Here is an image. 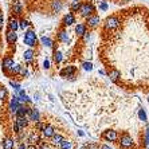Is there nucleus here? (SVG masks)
Segmentation results:
<instances>
[{"label": "nucleus", "instance_id": "3", "mask_svg": "<svg viewBox=\"0 0 149 149\" xmlns=\"http://www.w3.org/2000/svg\"><path fill=\"white\" fill-rule=\"evenodd\" d=\"M120 23H121V22H120V19H118L117 16H110L105 20L104 26L106 30H114V28H117L118 26H120Z\"/></svg>", "mask_w": 149, "mask_h": 149}, {"label": "nucleus", "instance_id": "39", "mask_svg": "<svg viewBox=\"0 0 149 149\" xmlns=\"http://www.w3.org/2000/svg\"><path fill=\"white\" fill-rule=\"evenodd\" d=\"M38 149H50V146L47 145V144H42L40 148H38Z\"/></svg>", "mask_w": 149, "mask_h": 149}, {"label": "nucleus", "instance_id": "32", "mask_svg": "<svg viewBox=\"0 0 149 149\" xmlns=\"http://www.w3.org/2000/svg\"><path fill=\"white\" fill-rule=\"evenodd\" d=\"M10 85H11V86H12V87H14V89H15V90H16V91H19V90H20V86H19V85H17L16 82H14V81H10Z\"/></svg>", "mask_w": 149, "mask_h": 149}, {"label": "nucleus", "instance_id": "5", "mask_svg": "<svg viewBox=\"0 0 149 149\" xmlns=\"http://www.w3.org/2000/svg\"><path fill=\"white\" fill-rule=\"evenodd\" d=\"M102 137H104L106 141H116L118 134L116 130H113V129H108V130H105V132L102 133Z\"/></svg>", "mask_w": 149, "mask_h": 149}, {"label": "nucleus", "instance_id": "21", "mask_svg": "<svg viewBox=\"0 0 149 149\" xmlns=\"http://www.w3.org/2000/svg\"><path fill=\"white\" fill-rule=\"evenodd\" d=\"M39 141H40V139H39V136L35 132L28 136V142H30V144H36V142H39Z\"/></svg>", "mask_w": 149, "mask_h": 149}, {"label": "nucleus", "instance_id": "22", "mask_svg": "<svg viewBox=\"0 0 149 149\" xmlns=\"http://www.w3.org/2000/svg\"><path fill=\"white\" fill-rule=\"evenodd\" d=\"M12 11H14L16 15H20L22 14V3H20V1H15L14 6H12Z\"/></svg>", "mask_w": 149, "mask_h": 149}, {"label": "nucleus", "instance_id": "36", "mask_svg": "<svg viewBox=\"0 0 149 149\" xmlns=\"http://www.w3.org/2000/svg\"><path fill=\"white\" fill-rule=\"evenodd\" d=\"M3 24H4V16L3 15H0V30L3 28Z\"/></svg>", "mask_w": 149, "mask_h": 149}, {"label": "nucleus", "instance_id": "15", "mask_svg": "<svg viewBox=\"0 0 149 149\" xmlns=\"http://www.w3.org/2000/svg\"><path fill=\"white\" fill-rule=\"evenodd\" d=\"M85 32H86V26L82 24V23H78L75 27V34L78 35V36H83Z\"/></svg>", "mask_w": 149, "mask_h": 149}, {"label": "nucleus", "instance_id": "33", "mask_svg": "<svg viewBox=\"0 0 149 149\" xmlns=\"http://www.w3.org/2000/svg\"><path fill=\"white\" fill-rule=\"evenodd\" d=\"M6 94H7L6 89H4V87H0V101H1V98L6 97Z\"/></svg>", "mask_w": 149, "mask_h": 149}, {"label": "nucleus", "instance_id": "26", "mask_svg": "<svg viewBox=\"0 0 149 149\" xmlns=\"http://www.w3.org/2000/svg\"><path fill=\"white\" fill-rule=\"evenodd\" d=\"M54 61H55L56 63L62 62V52H61V51H55V52H54Z\"/></svg>", "mask_w": 149, "mask_h": 149}, {"label": "nucleus", "instance_id": "37", "mask_svg": "<svg viewBox=\"0 0 149 149\" xmlns=\"http://www.w3.org/2000/svg\"><path fill=\"white\" fill-rule=\"evenodd\" d=\"M100 8H101V10H106V8H108V4H106V3H102V4H101V6H100Z\"/></svg>", "mask_w": 149, "mask_h": 149}, {"label": "nucleus", "instance_id": "43", "mask_svg": "<svg viewBox=\"0 0 149 149\" xmlns=\"http://www.w3.org/2000/svg\"><path fill=\"white\" fill-rule=\"evenodd\" d=\"M124 1H130V0H124Z\"/></svg>", "mask_w": 149, "mask_h": 149}, {"label": "nucleus", "instance_id": "23", "mask_svg": "<svg viewBox=\"0 0 149 149\" xmlns=\"http://www.w3.org/2000/svg\"><path fill=\"white\" fill-rule=\"evenodd\" d=\"M40 42H42V45L47 46V47H51V46H52V40L50 38H47V36H43V38L40 39Z\"/></svg>", "mask_w": 149, "mask_h": 149}, {"label": "nucleus", "instance_id": "27", "mask_svg": "<svg viewBox=\"0 0 149 149\" xmlns=\"http://www.w3.org/2000/svg\"><path fill=\"white\" fill-rule=\"evenodd\" d=\"M28 26H30V23H28V20H26V19H22V20L19 22V27H20L22 30H26Z\"/></svg>", "mask_w": 149, "mask_h": 149}, {"label": "nucleus", "instance_id": "9", "mask_svg": "<svg viewBox=\"0 0 149 149\" xmlns=\"http://www.w3.org/2000/svg\"><path fill=\"white\" fill-rule=\"evenodd\" d=\"M75 73V67L74 66H67L61 71V77L66 78V77H73V74Z\"/></svg>", "mask_w": 149, "mask_h": 149}, {"label": "nucleus", "instance_id": "8", "mask_svg": "<svg viewBox=\"0 0 149 149\" xmlns=\"http://www.w3.org/2000/svg\"><path fill=\"white\" fill-rule=\"evenodd\" d=\"M6 39H7V42L10 43V45H14L15 42H16V39H17V34H16V31L8 30L7 34H6Z\"/></svg>", "mask_w": 149, "mask_h": 149}, {"label": "nucleus", "instance_id": "19", "mask_svg": "<svg viewBox=\"0 0 149 149\" xmlns=\"http://www.w3.org/2000/svg\"><path fill=\"white\" fill-rule=\"evenodd\" d=\"M51 7H52V11H54V12H59V11L62 10V1H61V0H54V1H52V4H51Z\"/></svg>", "mask_w": 149, "mask_h": 149}, {"label": "nucleus", "instance_id": "41", "mask_svg": "<svg viewBox=\"0 0 149 149\" xmlns=\"http://www.w3.org/2000/svg\"><path fill=\"white\" fill-rule=\"evenodd\" d=\"M43 66H45V69H49V67H50L49 61H45V63H43Z\"/></svg>", "mask_w": 149, "mask_h": 149}, {"label": "nucleus", "instance_id": "17", "mask_svg": "<svg viewBox=\"0 0 149 149\" xmlns=\"http://www.w3.org/2000/svg\"><path fill=\"white\" fill-rule=\"evenodd\" d=\"M3 149H14V140L7 137L3 140Z\"/></svg>", "mask_w": 149, "mask_h": 149}, {"label": "nucleus", "instance_id": "34", "mask_svg": "<svg viewBox=\"0 0 149 149\" xmlns=\"http://www.w3.org/2000/svg\"><path fill=\"white\" fill-rule=\"evenodd\" d=\"M79 4L81 3H78V1H74L73 6H71V10H73V11H78V8H79Z\"/></svg>", "mask_w": 149, "mask_h": 149}, {"label": "nucleus", "instance_id": "42", "mask_svg": "<svg viewBox=\"0 0 149 149\" xmlns=\"http://www.w3.org/2000/svg\"><path fill=\"white\" fill-rule=\"evenodd\" d=\"M101 149H111V148L109 145H106V144H104V145L101 146Z\"/></svg>", "mask_w": 149, "mask_h": 149}, {"label": "nucleus", "instance_id": "14", "mask_svg": "<svg viewBox=\"0 0 149 149\" xmlns=\"http://www.w3.org/2000/svg\"><path fill=\"white\" fill-rule=\"evenodd\" d=\"M8 28L12 30V31H16L17 28H19V22L15 17H11L10 20H8Z\"/></svg>", "mask_w": 149, "mask_h": 149}, {"label": "nucleus", "instance_id": "2", "mask_svg": "<svg viewBox=\"0 0 149 149\" xmlns=\"http://www.w3.org/2000/svg\"><path fill=\"white\" fill-rule=\"evenodd\" d=\"M23 42H24V45L30 46V47H34V46L36 45V34H35L32 30H28V31H26Z\"/></svg>", "mask_w": 149, "mask_h": 149}, {"label": "nucleus", "instance_id": "38", "mask_svg": "<svg viewBox=\"0 0 149 149\" xmlns=\"http://www.w3.org/2000/svg\"><path fill=\"white\" fill-rule=\"evenodd\" d=\"M27 149H38V146L35 145V144H30V145L27 146Z\"/></svg>", "mask_w": 149, "mask_h": 149}, {"label": "nucleus", "instance_id": "44", "mask_svg": "<svg viewBox=\"0 0 149 149\" xmlns=\"http://www.w3.org/2000/svg\"><path fill=\"white\" fill-rule=\"evenodd\" d=\"M148 101H149V95H148Z\"/></svg>", "mask_w": 149, "mask_h": 149}, {"label": "nucleus", "instance_id": "10", "mask_svg": "<svg viewBox=\"0 0 149 149\" xmlns=\"http://www.w3.org/2000/svg\"><path fill=\"white\" fill-rule=\"evenodd\" d=\"M50 139H51V144L54 146H59V144H61V141H62L63 140V136H61V134H58V133H54V134L51 136V137H50Z\"/></svg>", "mask_w": 149, "mask_h": 149}, {"label": "nucleus", "instance_id": "28", "mask_svg": "<svg viewBox=\"0 0 149 149\" xmlns=\"http://www.w3.org/2000/svg\"><path fill=\"white\" fill-rule=\"evenodd\" d=\"M19 67H20V66H19V65H15V63H14V65H12V66H11V67H10V69H8V70H10L11 73L17 74V71H19Z\"/></svg>", "mask_w": 149, "mask_h": 149}, {"label": "nucleus", "instance_id": "1", "mask_svg": "<svg viewBox=\"0 0 149 149\" xmlns=\"http://www.w3.org/2000/svg\"><path fill=\"white\" fill-rule=\"evenodd\" d=\"M78 11H79V15L82 17H87V16H90L94 11H95V7L93 6V3H89V1H87V3L79 4Z\"/></svg>", "mask_w": 149, "mask_h": 149}, {"label": "nucleus", "instance_id": "40", "mask_svg": "<svg viewBox=\"0 0 149 149\" xmlns=\"http://www.w3.org/2000/svg\"><path fill=\"white\" fill-rule=\"evenodd\" d=\"M17 149H27V146H26L23 142H20V144H19V146H17Z\"/></svg>", "mask_w": 149, "mask_h": 149}, {"label": "nucleus", "instance_id": "11", "mask_svg": "<svg viewBox=\"0 0 149 149\" xmlns=\"http://www.w3.org/2000/svg\"><path fill=\"white\" fill-rule=\"evenodd\" d=\"M15 124L19 126V129H20V130H23V129L27 126V120H26L24 117H16V120H15Z\"/></svg>", "mask_w": 149, "mask_h": 149}, {"label": "nucleus", "instance_id": "20", "mask_svg": "<svg viewBox=\"0 0 149 149\" xmlns=\"http://www.w3.org/2000/svg\"><path fill=\"white\" fill-rule=\"evenodd\" d=\"M59 146H61V149H71L73 148V142L63 139L62 141H61V144H59Z\"/></svg>", "mask_w": 149, "mask_h": 149}, {"label": "nucleus", "instance_id": "24", "mask_svg": "<svg viewBox=\"0 0 149 149\" xmlns=\"http://www.w3.org/2000/svg\"><path fill=\"white\" fill-rule=\"evenodd\" d=\"M23 56H24L26 61H31L32 56H34V51H32L31 49H30V50H26L24 54H23Z\"/></svg>", "mask_w": 149, "mask_h": 149}, {"label": "nucleus", "instance_id": "6", "mask_svg": "<svg viewBox=\"0 0 149 149\" xmlns=\"http://www.w3.org/2000/svg\"><path fill=\"white\" fill-rule=\"evenodd\" d=\"M86 24L89 26V27H95V26H98L100 24V16L91 14L90 16L86 17Z\"/></svg>", "mask_w": 149, "mask_h": 149}, {"label": "nucleus", "instance_id": "13", "mask_svg": "<svg viewBox=\"0 0 149 149\" xmlns=\"http://www.w3.org/2000/svg\"><path fill=\"white\" fill-rule=\"evenodd\" d=\"M74 22H75V19H74V15L70 14V12L65 17H63V26H71Z\"/></svg>", "mask_w": 149, "mask_h": 149}, {"label": "nucleus", "instance_id": "7", "mask_svg": "<svg viewBox=\"0 0 149 149\" xmlns=\"http://www.w3.org/2000/svg\"><path fill=\"white\" fill-rule=\"evenodd\" d=\"M42 133H43V137L50 139V137L55 133V129H54V126H51V125H46L45 128L42 129Z\"/></svg>", "mask_w": 149, "mask_h": 149}, {"label": "nucleus", "instance_id": "25", "mask_svg": "<svg viewBox=\"0 0 149 149\" xmlns=\"http://www.w3.org/2000/svg\"><path fill=\"white\" fill-rule=\"evenodd\" d=\"M58 36H59V39H61L62 42H65V43L69 40V36H67V32L66 31H59Z\"/></svg>", "mask_w": 149, "mask_h": 149}, {"label": "nucleus", "instance_id": "4", "mask_svg": "<svg viewBox=\"0 0 149 149\" xmlns=\"http://www.w3.org/2000/svg\"><path fill=\"white\" fill-rule=\"evenodd\" d=\"M120 144H121V146H122V148H125V149L132 148L133 139L129 134H126V133H125V134H122L121 137H120Z\"/></svg>", "mask_w": 149, "mask_h": 149}, {"label": "nucleus", "instance_id": "18", "mask_svg": "<svg viewBox=\"0 0 149 149\" xmlns=\"http://www.w3.org/2000/svg\"><path fill=\"white\" fill-rule=\"evenodd\" d=\"M12 65H14V59L11 56H7V58L3 59V70H8Z\"/></svg>", "mask_w": 149, "mask_h": 149}, {"label": "nucleus", "instance_id": "29", "mask_svg": "<svg viewBox=\"0 0 149 149\" xmlns=\"http://www.w3.org/2000/svg\"><path fill=\"white\" fill-rule=\"evenodd\" d=\"M83 69L86 70V71H91L93 70V65L90 62H85L83 63Z\"/></svg>", "mask_w": 149, "mask_h": 149}, {"label": "nucleus", "instance_id": "12", "mask_svg": "<svg viewBox=\"0 0 149 149\" xmlns=\"http://www.w3.org/2000/svg\"><path fill=\"white\" fill-rule=\"evenodd\" d=\"M30 114H31V121H34V122H38L39 120H40V114H39V110L38 109H35V108H32L31 110H30Z\"/></svg>", "mask_w": 149, "mask_h": 149}, {"label": "nucleus", "instance_id": "31", "mask_svg": "<svg viewBox=\"0 0 149 149\" xmlns=\"http://www.w3.org/2000/svg\"><path fill=\"white\" fill-rule=\"evenodd\" d=\"M45 126H46V124L45 122H40V121H38L36 124H35V129H36V130H42Z\"/></svg>", "mask_w": 149, "mask_h": 149}, {"label": "nucleus", "instance_id": "30", "mask_svg": "<svg viewBox=\"0 0 149 149\" xmlns=\"http://www.w3.org/2000/svg\"><path fill=\"white\" fill-rule=\"evenodd\" d=\"M139 117H140V120H142V121H146V114H145V111H144V109H140Z\"/></svg>", "mask_w": 149, "mask_h": 149}, {"label": "nucleus", "instance_id": "35", "mask_svg": "<svg viewBox=\"0 0 149 149\" xmlns=\"http://www.w3.org/2000/svg\"><path fill=\"white\" fill-rule=\"evenodd\" d=\"M149 142V129H146L145 130V144H148Z\"/></svg>", "mask_w": 149, "mask_h": 149}, {"label": "nucleus", "instance_id": "16", "mask_svg": "<svg viewBox=\"0 0 149 149\" xmlns=\"http://www.w3.org/2000/svg\"><path fill=\"white\" fill-rule=\"evenodd\" d=\"M108 75H109V78H110V81L116 82V81H118V78H120V75H121V74H120V71H118V70L113 69V70H110V71H109Z\"/></svg>", "mask_w": 149, "mask_h": 149}]
</instances>
